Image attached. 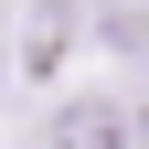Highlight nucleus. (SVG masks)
I'll return each instance as SVG.
<instances>
[{"label": "nucleus", "instance_id": "1", "mask_svg": "<svg viewBox=\"0 0 149 149\" xmlns=\"http://www.w3.org/2000/svg\"><path fill=\"white\" fill-rule=\"evenodd\" d=\"M43 149H139V107H128L117 85H74L43 117Z\"/></svg>", "mask_w": 149, "mask_h": 149}, {"label": "nucleus", "instance_id": "2", "mask_svg": "<svg viewBox=\"0 0 149 149\" xmlns=\"http://www.w3.org/2000/svg\"><path fill=\"white\" fill-rule=\"evenodd\" d=\"M64 43H74V0H32V32H22V64H32V74H53V64H64Z\"/></svg>", "mask_w": 149, "mask_h": 149}, {"label": "nucleus", "instance_id": "3", "mask_svg": "<svg viewBox=\"0 0 149 149\" xmlns=\"http://www.w3.org/2000/svg\"><path fill=\"white\" fill-rule=\"evenodd\" d=\"M96 11H139V0H96Z\"/></svg>", "mask_w": 149, "mask_h": 149}, {"label": "nucleus", "instance_id": "4", "mask_svg": "<svg viewBox=\"0 0 149 149\" xmlns=\"http://www.w3.org/2000/svg\"><path fill=\"white\" fill-rule=\"evenodd\" d=\"M139 149H149V107H139Z\"/></svg>", "mask_w": 149, "mask_h": 149}]
</instances>
